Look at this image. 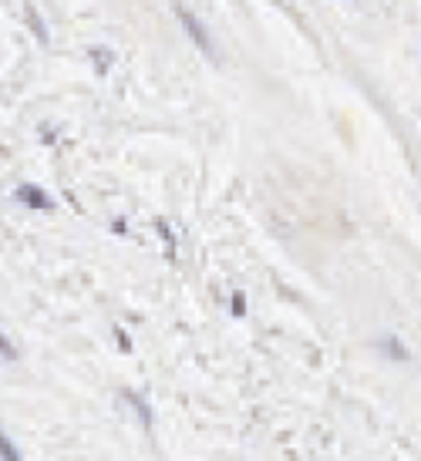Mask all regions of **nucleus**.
<instances>
[{
  "instance_id": "nucleus-8",
  "label": "nucleus",
  "mask_w": 421,
  "mask_h": 461,
  "mask_svg": "<svg viewBox=\"0 0 421 461\" xmlns=\"http://www.w3.org/2000/svg\"><path fill=\"white\" fill-rule=\"evenodd\" d=\"M27 20H31V27H34V31H38L40 44H47V27H44V20H40L38 7H31V10H27Z\"/></svg>"
},
{
  "instance_id": "nucleus-7",
  "label": "nucleus",
  "mask_w": 421,
  "mask_h": 461,
  "mask_svg": "<svg viewBox=\"0 0 421 461\" xmlns=\"http://www.w3.org/2000/svg\"><path fill=\"white\" fill-rule=\"evenodd\" d=\"M0 361H17V347L3 330H0Z\"/></svg>"
},
{
  "instance_id": "nucleus-6",
  "label": "nucleus",
  "mask_w": 421,
  "mask_h": 461,
  "mask_svg": "<svg viewBox=\"0 0 421 461\" xmlns=\"http://www.w3.org/2000/svg\"><path fill=\"white\" fill-rule=\"evenodd\" d=\"M230 313L236 317V320L246 317V293H243V289H236V293L230 296Z\"/></svg>"
},
{
  "instance_id": "nucleus-4",
  "label": "nucleus",
  "mask_w": 421,
  "mask_h": 461,
  "mask_svg": "<svg viewBox=\"0 0 421 461\" xmlns=\"http://www.w3.org/2000/svg\"><path fill=\"white\" fill-rule=\"evenodd\" d=\"M0 461H24L20 448L10 441V434H7L3 428H0Z\"/></svg>"
},
{
  "instance_id": "nucleus-5",
  "label": "nucleus",
  "mask_w": 421,
  "mask_h": 461,
  "mask_svg": "<svg viewBox=\"0 0 421 461\" xmlns=\"http://www.w3.org/2000/svg\"><path fill=\"white\" fill-rule=\"evenodd\" d=\"M381 347L387 350V357H391V361H408V350H404V344L398 340V337H384Z\"/></svg>"
},
{
  "instance_id": "nucleus-3",
  "label": "nucleus",
  "mask_w": 421,
  "mask_h": 461,
  "mask_svg": "<svg viewBox=\"0 0 421 461\" xmlns=\"http://www.w3.org/2000/svg\"><path fill=\"white\" fill-rule=\"evenodd\" d=\"M121 401H128V407L135 411V418H138V424H142L145 431H152V428H155V414H152V407H149V401H145L138 391H121Z\"/></svg>"
},
{
  "instance_id": "nucleus-2",
  "label": "nucleus",
  "mask_w": 421,
  "mask_h": 461,
  "mask_svg": "<svg viewBox=\"0 0 421 461\" xmlns=\"http://www.w3.org/2000/svg\"><path fill=\"white\" fill-rule=\"evenodd\" d=\"M14 199H17L24 209H38V212H51V209H54V199L44 192L40 186H17Z\"/></svg>"
},
{
  "instance_id": "nucleus-1",
  "label": "nucleus",
  "mask_w": 421,
  "mask_h": 461,
  "mask_svg": "<svg viewBox=\"0 0 421 461\" xmlns=\"http://www.w3.org/2000/svg\"><path fill=\"white\" fill-rule=\"evenodd\" d=\"M175 17H179V24H182V31L189 34V40L206 54L209 61H216L219 58V51H216V40H212V34L206 31V24L195 17L192 10H186V7H175Z\"/></svg>"
}]
</instances>
